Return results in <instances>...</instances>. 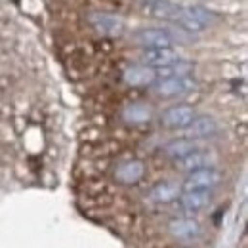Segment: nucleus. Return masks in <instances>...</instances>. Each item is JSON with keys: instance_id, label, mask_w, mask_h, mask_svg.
Returning a JSON list of instances; mask_svg holds the SVG:
<instances>
[{"instance_id": "f257e3e1", "label": "nucleus", "mask_w": 248, "mask_h": 248, "mask_svg": "<svg viewBox=\"0 0 248 248\" xmlns=\"http://www.w3.org/2000/svg\"><path fill=\"white\" fill-rule=\"evenodd\" d=\"M214 19V14L201 8V6H178L172 21H176L180 27H184L187 31H202L204 27H208V23Z\"/></svg>"}, {"instance_id": "f03ea898", "label": "nucleus", "mask_w": 248, "mask_h": 248, "mask_svg": "<svg viewBox=\"0 0 248 248\" xmlns=\"http://www.w3.org/2000/svg\"><path fill=\"white\" fill-rule=\"evenodd\" d=\"M197 86L195 78H191L189 75H180V77H168V78H156L153 82V90L155 93L162 97H176V95H184L187 92H193Z\"/></svg>"}, {"instance_id": "7ed1b4c3", "label": "nucleus", "mask_w": 248, "mask_h": 248, "mask_svg": "<svg viewBox=\"0 0 248 248\" xmlns=\"http://www.w3.org/2000/svg\"><path fill=\"white\" fill-rule=\"evenodd\" d=\"M221 176L219 172L206 166V168H199V170H193L189 172L186 184H184V189L186 191H193V189H212L214 186L219 184Z\"/></svg>"}, {"instance_id": "20e7f679", "label": "nucleus", "mask_w": 248, "mask_h": 248, "mask_svg": "<svg viewBox=\"0 0 248 248\" xmlns=\"http://www.w3.org/2000/svg\"><path fill=\"white\" fill-rule=\"evenodd\" d=\"M180 52L174 50L172 46L168 48H145L141 52V62L145 63L147 67H166V65H172V63L180 62Z\"/></svg>"}, {"instance_id": "39448f33", "label": "nucleus", "mask_w": 248, "mask_h": 248, "mask_svg": "<svg viewBox=\"0 0 248 248\" xmlns=\"http://www.w3.org/2000/svg\"><path fill=\"white\" fill-rule=\"evenodd\" d=\"M193 119H195L193 107H189V105H174V107H170V109L164 111V115H162V124H164L166 128H172V130H182V128H186Z\"/></svg>"}, {"instance_id": "423d86ee", "label": "nucleus", "mask_w": 248, "mask_h": 248, "mask_svg": "<svg viewBox=\"0 0 248 248\" xmlns=\"http://www.w3.org/2000/svg\"><path fill=\"white\" fill-rule=\"evenodd\" d=\"M210 189H193V191H184L180 197L182 208L187 212H201L210 204Z\"/></svg>"}, {"instance_id": "0eeeda50", "label": "nucleus", "mask_w": 248, "mask_h": 248, "mask_svg": "<svg viewBox=\"0 0 248 248\" xmlns=\"http://www.w3.org/2000/svg\"><path fill=\"white\" fill-rule=\"evenodd\" d=\"M138 42L145 48H168L172 46V34L164 29H141L138 32Z\"/></svg>"}, {"instance_id": "6e6552de", "label": "nucleus", "mask_w": 248, "mask_h": 248, "mask_svg": "<svg viewBox=\"0 0 248 248\" xmlns=\"http://www.w3.org/2000/svg\"><path fill=\"white\" fill-rule=\"evenodd\" d=\"M92 23L97 27V31L101 32V34H109V36H117L124 29V23L121 17H117L113 14H105V12L93 14Z\"/></svg>"}, {"instance_id": "1a4fd4ad", "label": "nucleus", "mask_w": 248, "mask_h": 248, "mask_svg": "<svg viewBox=\"0 0 248 248\" xmlns=\"http://www.w3.org/2000/svg\"><path fill=\"white\" fill-rule=\"evenodd\" d=\"M124 80L132 86H145V84H153L156 80L155 69L147 67V65H134L130 69L124 71Z\"/></svg>"}, {"instance_id": "9d476101", "label": "nucleus", "mask_w": 248, "mask_h": 248, "mask_svg": "<svg viewBox=\"0 0 248 248\" xmlns=\"http://www.w3.org/2000/svg\"><path fill=\"white\" fill-rule=\"evenodd\" d=\"M184 130H186V136L189 140H193V138H208V136L217 132V124L210 117H199V119H193Z\"/></svg>"}, {"instance_id": "9b49d317", "label": "nucleus", "mask_w": 248, "mask_h": 248, "mask_svg": "<svg viewBox=\"0 0 248 248\" xmlns=\"http://www.w3.org/2000/svg\"><path fill=\"white\" fill-rule=\"evenodd\" d=\"M212 164V155H208L206 151H193L186 155L184 158H180V168L187 170V172H193V170H199V168H206Z\"/></svg>"}, {"instance_id": "f8f14e48", "label": "nucleus", "mask_w": 248, "mask_h": 248, "mask_svg": "<svg viewBox=\"0 0 248 248\" xmlns=\"http://www.w3.org/2000/svg\"><path fill=\"white\" fill-rule=\"evenodd\" d=\"M170 233L178 239H193L201 233V227L195 219H174L170 221Z\"/></svg>"}, {"instance_id": "ddd939ff", "label": "nucleus", "mask_w": 248, "mask_h": 248, "mask_svg": "<svg viewBox=\"0 0 248 248\" xmlns=\"http://www.w3.org/2000/svg\"><path fill=\"white\" fill-rule=\"evenodd\" d=\"M143 172H145V168H143V164L140 160H128V162L119 166L117 178L124 184H132V182H138L143 176Z\"/></svg>"}, {"instance_id": "4468645a", "label": "nucleus", "mask_w": 248, "mask_h": 248, "mask_svg": "<svg viewBox=\"0 0 248 248\" xmlns=\"http://www.w3.org/2000/svg\"><path fill=\"white\" fill-rule=\"evenodd\" d=\"M195 149H197V147H195L193 140H189V138L176 140V141H170V143L164 147L166 155L170 156V158H176V160H180V158H184V156L189 155V153H193Z\"/></svg>"}, {"instance_id": "2eb2a0df", "label": "nucleus", "mask_w": 248, "mask_h": 248, "mask_svg": "<svg viewBox=\"0 0 248 248\" xmlns=\"http://www.w3.org/2000/svg\"><path fill=\"white\" fill-rule=\"evenodd\" d=\"M180 195V186L174 182H162L151 191V199L156 202H170Z\"/></svg>"}, {"instance_id": "dca6fc26", "label": "nucleus", "mask_w": 248, "mask_h": 248, "mask_svg": "<svg viewBox=\"0 0 248 248\" xmlns=\"http://www.w3.org/2000/svg\"><path fill=\"white\" fill-rule=\"evenodd\" d=\"M124 117H126L128 121H132V123H145V121H149L151 113H149V109H147L145 105L136 103V105H130V107L124 111Z\"/></svg>"}]
</instances>
